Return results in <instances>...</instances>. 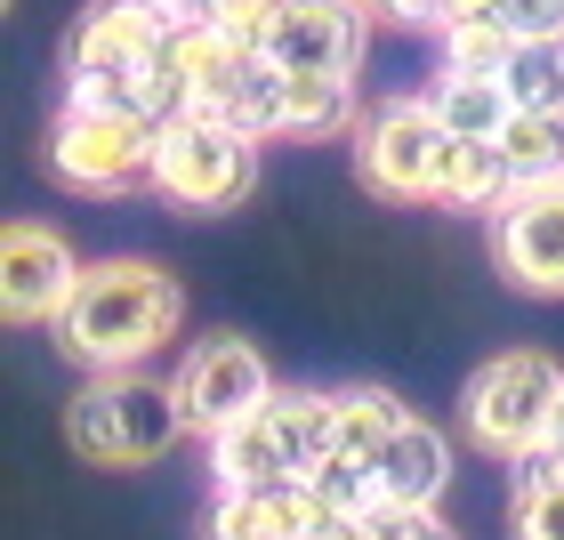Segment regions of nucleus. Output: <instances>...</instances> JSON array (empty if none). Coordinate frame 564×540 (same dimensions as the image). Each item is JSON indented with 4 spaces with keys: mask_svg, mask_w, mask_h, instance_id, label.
Wrapping results in <instances>:
<instances>
[{
    "mask_svg": "<svg viewBox=\"0 0 564 540\" xmlns=\"http://www.w3.org/2000/svg\"><path fill=\"white\" fill-rule=\"evenodd\" d=\"M177 24L162 0H97V9L65 33V106L130 114L145 130H170L186 106L177 82Z\"/></svg>",
    "mask_w": 564,
    "mask_h": 540,
    "instance_id": "nucleus-1",
    "label": "nucleus"
},
{
    "mask_svg": "<svg viewBox=\"0 0 564 540\" xmlns=\"http://www.w3.org/2000/svg\"><path fill=\"white\" fill-rule=\"evenodd\" d=\"M177 315H186L177 274H162L153 259H97L65 306L57 339L82 371H138L145 355L177 339Z\"/></svg>",
    "mask_w": 564,
    "mask_h": 540,
    "instance_id": "nucleus-2",
    "label": "nucleus"
},
{
    "mask_svg": "<svg viewBox=\"0 0 564 540\" xmlns=\"http://www.w3.org/2000/svg\"><path fill=\"white\" fill-rule=\"evenodd\" d=\"M186 428L194 420L177 379H145V371H89V388L65 403V444L89 468H153L177 452Z\"/></svg>",
    "mask_w": 564,
    "mask_h": 540,
    "instance_id": "nucleus-3",
    "label": "nucleus"
},
{
    "mask_svg": "<svg viewBox=\"0 0 564 540\" xmlns=\"http://www.w3.org/2000/svg\"><path fill=\"white\" fill-rule=\"evenodd\" d=\"M323 460H339V420H330V396H315V388H274L250 420H235L226 435H210L218 493H250V484H306Z\"/></svg>",
    "mask_w": 564,
    "mask_h": 540,
    "instance_id": "nucleus-4",
    "label": "nucleus"
},
{
    "mask_svg": "<svg viewBox=\"0 0 564 540\" xmlns=\"http://www.w3.org/2000/svg\"><path fill=\"white\" fill-rule=\"evenodd\" d=\"M556 411H564V364L541 347H508L492 355L468 396H459V420H468V444L492 452V460H524L556 435Z\"/></svg>",
    "mask_w": 564,
    "mask_h": 540,
    "instance_id": "nucleus-5",
    "label": "nucleus"
},
{
    "mask_svg": "<svg viewBox=\"0 0 564 540\" xmlns=\"http://www.w3.org/2000/svg\"><path fill=\"white\" fill-rule=\"evenodd\" d=\"M250 177H259V138L235 130L226 114H177L153 138L145 186L162 202H177V210H226V202L250 194Z\"/></svg>",
    "mask_w": 564,
    "mask_h": 540,
    "instance_id": "nucleus-6",
    "label": "nucleus"
},
{
    "mask_svg": "<svg viewBox=\"0 0 564 540\" xmlns=\"http://www.w3.org/2000/svg\"><path fill=\"white\" fill-rule=\"evenodd\" d=\"M355 170L388 202H444L452 130L435 121L427 97H388V106H371L355 121Z\"/></svg>",
    "mask_w": 564,
    "mask_h": 540,
    "instance_id": "nucleus-7",
    "label": "nucleus"
},
{
    "mask_svg": "<svg viewBox=\"0 0 564 540\" xmlns=\"http://www.w3.org/2000/svg\"><path fill=\"white\" fill-rule=\"evenodd\" d=\"M153 138L145 121L130 114H97V106H65L57 121H48V177L73 194H130L153 177Z\"/></svg>",
    "mask_w": 564,
    "mask_h": 540,
    "instance_id": "nucleus-8",
    "label": "nucleus"
},
{
    "mask_svg": "<svg viewBox=\"0 0 564 540\" xmlns=\"http://www.w3.org/2000/svg\"><path fill=\"white\" fill-rule=\"evenodd\" d=\"M82 259H73V242L57 235V226L41 218H17L9 242H0V306H9V323H65L73 291H82Z\"/></svg>",
    "mask_w": 564,
    "mask_h": 540,
    "instance_id": "nucleus-9",
    "label": "nucleus"
},
{
    "mask_svg": "<svg viewBox=\"0 0 564 540\" xmlns=\"http://www.w3.org/2000/svg\"><path fill=\"white\" fill-rule=\"evenodd\" d=\"M177 396H186V420L194 435H226L235 420H250L267 396H274V371H267V355L250 347V339H202L186 364H177Z\"/></svg>",
    "mask_w": 564,
    "mask_h": 540,
    "instance_id": "nucleus-10",
    "label": "nucleus"
},
{
    "mask_svg": "<svg viewBox=\"0 0 564 540\" xmlns=\"http://www.w3.org/2000/svg\"><path fill=\"white\" fill-rule=\"evenodd\" d=\"M364 17L371 0H282L267 57L282 73H315V82H347L364 65Z\"/></svg>",
    "mask_w": 564,
    "mask_h": 540,
    "instance_id": "nucleus-11",
    "label": "nucleus"
},
{
    "mask_svg": "<svg viewBox=\"0 0 564 540\" xmlns=\"http://www.w3.org/2000/svg\"><path fill=\"white\" fill-rule=\"evenodd\" d=\"M500 267L541 299H564V186H524L500 202Z\"/></svg>",
    "mask_w": 564,
    "mask_h": 540,
    "instance_id": "nucleus-12",
    "label": "nucleus"
},
{
    "mask_svg": "<svg viewBox=\"0 0 564 540\" xmlns=\"http://www.w3.org/2000/svg\"><path fill=\"white\" fill-rule=\"evenodd\" d=\"M330 532V508L315 484H250V493H218L210 540H315Z\"/></svg>",
    "mask_w": 564,
    "mask_h": 540,
    "instance_id": "nucleus-13",
    "label": "nucleus"
},
{
    "mask_svg": "<svg viewBox=\"0 0 564 540\" xmlns=\"http://www.w3.org/2000/svg\"><path fill=\"white\" fill-rule=\"evenodd\" d=\"M371 468H379V500H395V508H435V500H444V484H452V444H444L427 420H403L395 444L379 452Z\"/></svg>",
    "mask_w": 564,
    "mask_h": 540,
    "instance_id": "nucleus-14",
    "label": "nucleus"
},
{
    "mask_svg": "<svg viewBox=\"0 0 564 540\" xmlns=\"http://www.w3.org/2000/svg\"><path fill=\"white\" fill-rule=\"evenodd\" d=\"M250 57H259V48L235 41L226 24H186V33H177V82H186V106L194 114H218L226 97H235Z\"/></svg>",
    "mask_w": 564,
    "mask_h": 540,
    "instance_id": "nucleus-15",
    "label": "nucleus"
},
{
    "mask_svg": "<svg viewBox=\"0 0 564 540\" xmlns=\"http://www.w3.org/2000/svg\"><path fill=\"white\" fill-rule=\"evenodd\" d=\"M427 106H435V121H444L452 138H500L508 130V89H500V73H435V89H427Z\"/></svg>",
    "mask_w": 564,
    "mask_h": 540,
    "instance_id": "nucleus-16",
    "label": "nucleus"
},
{
    "mask_svg": "<svg viewBox=\"0 0 564 540\" xmlns=\"http://www.w3.org/2000/svg\"><path fill=\"white\" fill-rule=\"evenodd\" d=\"M508 153V186H564V114H508L500 130Z\"/></svg>",
    "mask_w": 564,
    "mask_h": 540,
    "instance_id": "nucleus-17",
    "label": "nucleus"
},
{
    "mask_svg": "<svg viewBox=\"0 0 564 540\" xmlns=\"http://www.w3.org/2000/svg\"><path fill=\"white\" fill-rule=\"evenodd\" d=\"M508 468H517V540H564V452L541 444Z\"/></svg>",
    "mask_w": 564,
    "mask_h": 540,
    "instance_id": "nucleus-18",
    "label": "nucleus"
},
{
    "mask_svg": "<svg viewBox=\"0 0 564 540\" xmlns=\"http://www.w3.org/2000/svg\"><path fill=\"white\" fill-rule=\"evenodd\" d=\"M508 194H517V186H508L500 138H452V170H444V202H452V210H492L500 218Z\"/></svg>",
    "mask_w": 564,
    "mask_h": 540,
    "instance_id": "nucleus-19",
    "label": "nucleus"
},
{
    "mask_svg": "<svg viewBox=\"0 0 564 540\" xmlns=\"http://www.w3.org/2000/svg\"><path fill=\"white\" fill-rule=\"evenodd\" d=\"M330 420H339V460H379L412 411H403L388 388H339L330 396Z\"/></svg>",
    "mask_w": 564,
    "mask_h": 540,
    "instance_id": "nucleus-20",
    "label": "nucleus"
},
{
    "mask_svg": "<svg viewBox=\"0 0 564 540\" xmlns=\"http://www.w3.org/2000/svg\"><path fill=\"white\" fill-rule=\"evenodd\" d=\"M500 89L517 114H564V41H517L500 65Z\"/></svg>",
    "mask_w": 564,
    "mask_h": 540,
    "instance_id": "nucleus-21",
    "label": "nucleus"
},
{
    "mask_svg": "<svg viewBox=\"0 0 564 540\" xmlns=\"http://www.w3.org/2000/svg\"><path fill=\"white\" fill-rule=\"evenodd\" d=\"M339 130H355V89L347 82H315V73H291L282 138H339Z\"/></svg>",
    "mask_w": 564,
    "mask_h": 540,
    "instance_id": "nucleus-22",
    "label": "nucleus"
},
{
    "mask_svg": "<svg viewBox=\"0 0 564 540\" xmlns=\"http://www.w3.org/2000/svg\"><path fill=\"white\" fill-rule=\"evenodd\" d=\"M282 97H291V73H282L267 48L259 57L242 65V82H235V97H226V121H235V130H250V138H282Z\"/></svg>",
    "mask_w": 564,
    "mask_h": 540,
    "instance_id": "nucleus-23",
    "label": "nucleus"
},
{
    "mask_svg": "<svg viewBox=\"0 0 564 540\" xmlns=\"http://www.w3.org/2000/svg\"><path fill=\"white\" fill-rule=\"evenodd\" d=\"M306 484H315V500L330 508V525H347V517H364V508H379V468H371V460H323Z\"/></svg>",
    "mask_w": 564,
    "mask_h": 540,
    "instance_id": "nucleus-24",
    "label": "nucleus"
},
{
    "mask_svg": "<svg viewBox=\"0 0 564 540\" xmlns=\"http://www.w3.org/2000/svg\"><path fill=\"white\" fill-rule=\"evenodd\" d=\"M508 48H517V33H508L500 17H459L452 33H444V65L452 73H500Z\"/></svg>",
    "mask_w": 564,
    "mask_h": 540,
    "instance_id": "nucleus-25",
    "label": "nucleus"
},
{
    "mask_svg": "<svg viewBox=\"0 0 564 540\" xmlns=\"http://www.w3.org/2000/svg\"><path fill=\"white\" fill-rule=\"evenodd\" d=\"M339 540H427L435 532V508H395V500H379L364 508V517H347V525H330Z\"/></svg>",
    "mask_w": 564,
    "mask_h": 540,
    "instance_id": "nucleus-26",
    "label": "nucleus"
},
{
    "mask_svg": "<svg viewBox=\"0 0 564 540\" xmlns=\"http://www.w3.org/2000/svg\"><path fill=\"white\" fill-rule=\"evenodd\" d=\"M371 9L388 24H403V33H435V41L459 24V0H371Z\"/></svg>",
    "mask_w": 564,
    "mask_h": 540,
    "instance_id": "nucleus-27",
    "label": "nucleus"
},
{
    "mask_svg": "<svg viewBox=\"0 0 564 540\" xmlns=\"http://www.w3.org/2000/svg\"><path fill=\"white\" fill-rule=\"evenodd\" d=\"M500 24L517 41H564V0H500Z\"/></svg>",
    "mask_w": 564,
    "mask_h": 540,
    "instance_id": "nucleus-28",
    "label": "nucleus"
},
{
    "mask_svg": "<svg viewBox=\"0 0 564 540\" xmlns=\"http://www.w3.org/2000/svg\"><path fill=\"white\" fill-rule=\"evenodd\" d=\"M274 9H282V0H226V33H235V41H250V48H267V33H274Z\"/></svg>",
    "mask_w": 564,
    "mask_h": 540,
    "instance_id": "nucleus-29",
    "label": "nucleus"
},
{
    "mask_svg": "<svg viewBox=\"0 0 564 540\" xmlns=\"http://www.w3.org/2000/svg\"><path fill=\"white\" fill-rule=\"evenodd\" d=\"M162 9H170L177 24H218V17H226V0H162Z\"/></svg>",
    "mask_w": 564,
    "mask_h": 540,
    "instance_id": "nucleus-30",
    "label": "nucleus"
},
{
    "mask_svg": "<svg viewBox=\"0 0 564 540\" xmlns=\"http://www.w3.org/2000/svg\"><path fill=\"white\" fill-rule=\"evenodd\" d=\"M549 444H556V452H564V411H556V435H549Z\"/></svg>",
    "mask_w": 564,
    "mask_h": 540,
    "instance_id": "nucleus-31",
    "label": "nucleus"
},
{
    "mask_svg": "<svg viewBox=\"0 0 564 540\" xmlns=\"http://www.w3.org/2000/svg\"><path fill=\"white\" fill-rule=\"evenodd\" d=\"M427 540H459V532H444V525H435V532H427Z\"/></svg>",
    "mask_w": 564,
    "mask_h": 540,
    "instance_id": "nucleus-32",
    "label": "nucleus"
}]
</instances>
